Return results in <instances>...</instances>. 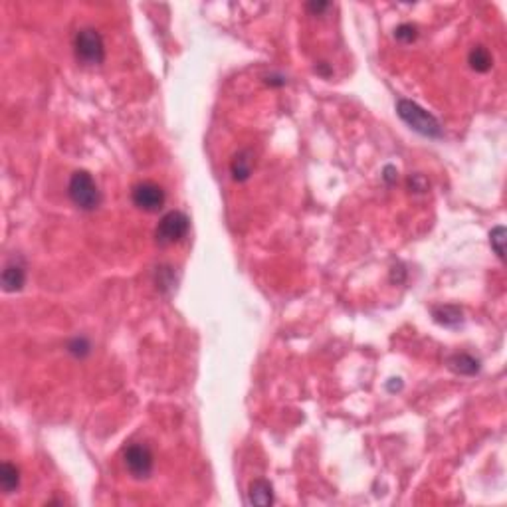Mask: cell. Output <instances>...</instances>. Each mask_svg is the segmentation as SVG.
Listing matches in <instances>:
<instances>
[{
	"label": "cell",
	"instance_id": "4fadbf2b",
	"mask_svg": "<svg viewBox=\"0 0 507 507\" xmlns=\"http://www.w3.org/2000/svg\"><path fill=\"white\" fill-rule=\"evenodd\" d=\"M0 486L4 493H15L20 488V470L15 463L4 462L0 468Z\"/></svg>",
	"mask_w": 507,
	"mask_h": 507
},
{
	"label": "cell",
	"instance_id": "ac0fdd59",
	"mask_svg": "<svg viewBox=\"0 0 507 507\" xmlns=\"http://www.w3.org/2000/svg\"><path fill=\"white\" fill-rule=\"evenodd\" d=\"M329 2H309L307 4V10L314 12V15H321L323 10H327Z\"/></svg>",
	"mask_w": 507,
	"mask_h": 507
},
{
	"label": "cell",
	"instance_id": "277c9868",
	"mask_svg": "<svg viewBox=\"0 0 507 507\" xmlns=\"http://www.w3.org/2000/svg\"><path fill=\"white\" fill-rule=\"evenodd\" d=\"M189 226H191V220L184 212L180 210H171L166 212L161 222L155 230V240L157 244L161 246H171V244H177L180 240L184 238L189 234Z\"/></svg>",
	"mask_w": 507,
	"mask_h": 507
},
{
	"label": "cell",
	"instance_id": "e0dca14e",
	"mask_svg": "<svg viewBox=\"0 0 507 507\" xmlns=\"http://www.w3.org/2000/svg\"><path fill=\"white\" fill-rule=\"evenodd\" d=\"M408 184H410V189H412L414 193H424V191L428 189V180L424 179L422 175H412V177L408 179Z\"/></svg>",
	"mask_w": 507,
	"mask_h": 507
},
{
	"label": "cell",
	"instance_id": "7c38bea8",
	"mask_svg": "<svg viewBox=\"0 0 507 507\" xmlns=\"http://www.w3.org/2000/svg\"><path fill=\"white\" fill-rule=\"evenodd\" d=\"M468 61H470L472 70H476L479 74L490 72L493 66L492 54H490V50L486 46H474L472 52H470V56H468Z\"/></svg>",
	"mask_w": 507,
	"mask_h": 507
},
{
	"label": "cell",
	"instance_id": "7a4b0ae2",
	"mask_svg": "<svg viewBox=\"0 0 507 507\" xmlns=\"http://www.w3.org/2000/svg\"><path fill=\"white\" fill-rule=\"evenodd\" d=\"M68 194L77 209L95 210L102 202V194L88 171H75L68 184Z\"/></svg>",
	"mask_w": 507,
	"mask_h": 507
},
{
	"label": "cell",
	"instance_id": "30bf717a",
	"mask_svg": "<svg viewBox=\"0 0 507 507\" xmlns=\"http://www.w3.org/2000/svg\"><path fill=\"white\" fill-rule=\"evenodd\" d=\"M448 369L452 373L463 374V376H472L479 371V361L468 353H456V355H450L448 357Z\"/></svg>",
	"mask_w": 507,
	"mask_h": 507
},
{
	"label": "cell",
	"instance_id": "6da1fadb",
	"mask_svg": "<svg viewBox=\"0 0 507 507\" xmlns=\"http://www.w3.org/2000/svg\"><path fill=\"white\" fill-rule=\"evenodd\" d=\"M396 113L412 131L424 135V137H430V139H440L442 137L440 121L436 119L432 113H428L426 109H422L417 102L399 99L396 102Z\"/></svg>",
	"mask_w": 507,
	"mask_h": 507
},
{
	"label": "cell",
	"instance_id": "9a60e30c",
	"mask_svg": "<svg viewBox=\"0 0 507 507\" xmlns=\"http://www.w3.org/2000/svg\"><path fill=\"white\" fill-rule=\"evenodd\" d=\"M68 351H70L75 358H84L91 353V345L86 337H75V339H72L70 345H68Z\"/></svg>",
	"mask_w": 507,
	"mask_h": 507
},
{
	"label": "cell",
	"instance_id": "9c48e42d",
	"mask_svg": "<svg viewBox=\"0 0 507 507\" xmlns=\"http://www.w3.org/2000/svg\"><path fill=\"white\" fill-rule=\"evenodd\" d=\"M254 169V155L252 151L244 149L238 151L230 163V171H232V179L236 182H244V180L250 179Z\"/></svg>",
	"mask_w": 507,
	"mask_h": 507
},
{
	"label": "cell",
	"instance_id": "3957f363",
	"mask_svg": "<svg viewBox=\"0 0 507 507\" xmlns=\"http://www.w3.org/2000/svg\"><path fill=\"white\" fill-rule=\"evenodd\" d=\"M75 58L84 66H99L105 60V44L95 28H82L74 40Z\"/></svg>",
	"mask_w": 507,
	"mask_h": 507
},
{
	"label": "cell",
	"instance_id": "52a82bcc",
	"mask_svg": "<svg viewBox=\"0 0 507 507\" xmlns=\"http://www.w3.org/2000/svg\"><path fill=\"white\" fill-rule=\"evenodd\" d=\"M24 284H26V266L18 258L8 260L2 269V289L8 294H15V291H20Z\"/></svg>",
	"mask_w": 507,
	"mask_h": 507
},
{
	"label": "cell",
	"instance_id": "5b68a950",
	"mask_svg": "<svg viewBox=\"0 0 507 507\" xmlns=\"http://www.w3.org/2000/svg\"><path fill=\"white\" fill-rule=\"evenodd\" d=\"M123 462L135 479H147L153 474L155 456L145 444H129L123 450Z\"/></svg>",
	"mask_w": 507,
	"mask_h": 507
},
{
	"label": "cell",
	"instance_id": "ba28073f",
	"mask_svg": "<svg viewBox=\"0 0 507 507\" xmlns=\"http://www.w3.org/2000/svg\"><path fill=\"white\" fill-rule=\"evenodd\" d=\"M248 501L252 506H262L268 507L274 504V488L268 479L264 477H258L250 484V490H248Z\"/></svg>",
	"mask_w": 507,
	"mask_h": 507
},
{
	"label": "cell",
	"instance_id": "d6986e66",
	"mask_svg": "<svg viewBox=\"0 0 507 507\" xmlns=\"http://www.w3.org/2000/svg\"><path fill=\"white\" fill-rule=\"evenodd\" d=\"M396 175H399V173H396L394 166H387V169H385V180H387V182H394V180H396Z\"/></svg>",
	"mask_w": 507,
	"mask_h": 507
},
{
	"label": "cell",
	"instance_id": "2e32d148",
	"mask_svg": "<svg viewBox=\"0 0 507 507\" xmlns=\"http://www.w3.org/2000/svg\"><path fill=\"white\" fill-rule=\"evenodd\" d=\"M418 32H417V26H412V24H401L396 30H394V38L396 40H401L404 44H410V42H414L417 40Z\"/></svg>",
	"mask_w": 507,
	"mask_h": 507
},
{
	"label": "cell",
	"instance_id": "8fae6325",
	"mask_svg": "<svg viewBox=\"0 0 507 507\" xmlns=\"http://www.w3.org/2000/svg\"><path fill=\"white\" fill-rule=\"evenodd\" d=\"M432 317L444 327H458L462 323V309L458 305H438L432 309Z\"/></svg>",
	"mask_w": 507,
	"mask_h": 507
},
{
	"label": "cell",
	"instance_id": "8992f818",
	"mask_svg": "<svg viewBox=\"0 0 507 507\" xmlns=\"http://www.w3.org/2000/svg\"><path fill=\"white\" fill-rule=\"evenodd\" d=\"M131 198H133V204L137 209L145 210V212H157L164 207L166 194H164L161 184L145 180V182L135 184L133 191H131Z\"/></svg>",
	"mask_w": 507,
	"mask_h": 507
},
{
	"label": "cell",
	"instance_id": "5bb4252c",
	"mask_svg": "<svg viewBox=\"0 0 507 507\" xmlns=\"http://www.w3.org/2000/svg\"><path fill=\"white\" fill-rule=\"evenodd\" d=\"M506 236L507 230L506 226H495L492 232H490V244H492L493 252L497 254V258L504 262L506 258Z\"/></svg>",
	"mask_w": 507,
	"mask_h": 507
}]
</instances>
